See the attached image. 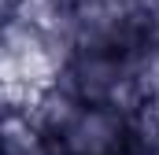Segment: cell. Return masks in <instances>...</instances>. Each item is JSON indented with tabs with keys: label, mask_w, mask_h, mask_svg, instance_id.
I'll list each match as a JSON object with an SVG mask.
<instances>
[{
	"label": "cell",
	"mask_w": 159,
	"mask_h": 155,
	"mask_svg": "<svg viewBox=\"0 0 159 155\" xmlns=\"http://www.w3.org/2000/svg\"><path fill=\"white\" fill-rule=\"evenodd\" d=\"M70 59V44L59 33L37 30L19 19H0V96L30 104L37 92L56 85Z\"/></svg>",
	"instance_id": "cell-1"
},
{
	"label": "cell",
	"mask_w": 159,
	"mask_h": 155,
	"mask_svg": "<svg viewBox=\"0 0 159 155\" xmlns=\"http://www.w3.org/2000/svg\"><path fill=\"white\" fill-rule=\"evenodd\" d=\"M63 37L70 52H133L152 41V11L144 0H74Z\"/></svg>",
	"instance_id": "cell-2"
},
{
	"label": "cell",
	"mask_w": 159,
	"mask_h": 155,
	"mask_svg": "<svg viewBox=\"0 0 159 155\" xmlns=\"http://www.w3.org/2000/svg\"><path fill=\"white\" fill-rule=\"evenodd\" d=\"M59 81L89 107H111L122 115H133L144 107L129 52L126 55H119V52H70Z\"/></svg>",
	"instance_id": "cell-3"
},
{
	"label": "cell",
	"mask_w": 159,
	"mask_h": 155,
	"mask_svg": "<svg viewBox=\"0 0 159 155\" xmlns=\"http://www.w3.org/2000/svg\"><path fill=\"white\" fill-rule=\"evenodd\" d=\"M126 148H129V115L89 104H81L74 118L48 140L52 155H126Z\"/></svg>",
	"instance_id": "cell-4"
},
{
	"label": "cell",
	"mask_w": 159,
	"mask_h": 155,
	"mask_svg": "<svg viewBox=\"0 0 159 155\" xmlns=\"http://www.w3.org/2000/svg\"><path fill=\"white\" fill-rule=\"evenodd\" d=\"M152 44L159 48V11H152Z\"/></svg>",
	"instance_id": "cell-5"
},
{
	"label": "cell",
	"mask_w": 159,
	"mask_h": 155,
	"mask_svg": "<svg viewBox=\"0 0 159 155\" xmlns=\"http://www.w3.org/2000/svg\"><path fill=\"white\" fill-rule=\"evenodd\" d=\"M11 4H15V0H0V19H7V15H11Z\"/></svg>",
	"instance_id": "cell-6"
},
{
	"label": "cell",
	"mask_w": 159,
	"mask_h": 155,
	"mask_svg": "<svg viewBox=\"0 0 159 155\" xmlns=\"http://www.w3.org/2000/svg\"><path fill=\"white\" fill-rule=\"evenodd\" d=\"M144 155H159V148H152V152H144Z\"/></svg>",
	"instance_id": "cell-7"
}]
</instances>
